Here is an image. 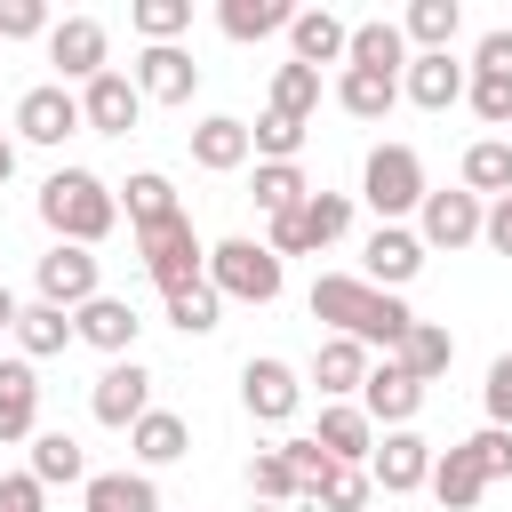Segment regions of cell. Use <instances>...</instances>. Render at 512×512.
Listing matches in <instances>:
<instances>
[{
	"label": "cell",
	"instance_id": "277c9868",
	"mask_svg": "<svg viewBox=\"0 0 512 512\" xmlns=\"http://www.w3.org/2000/svg\"><path fill=\"white\" fill-rule=\"evenodd\" d=\"M424 160L408 152V144H376L368 160H360V200L376 208V224H400V216H416L424 208Z\"/></svg>",
	"mask_w": 512,
	"mask_h": 512
},
{
	"label": "cell",
	"instance_id": "4fadbf2b",
	"mask_svg": "<svg viewBox=\"0 0 512 512\" xmlns=\"http://www.w3.org/2000/svg\"><path fill=\"white\" fill-rule=\"evenodd\" d=\"M424 256H432V248H424V240H416L408 224H376V232H368V248H360V280H368V288H392V296H400V288H408V280L424 272Z\"/></svg>",
	"mask_w": 512,
	"mask_h": 512
},
{
	"label": "cell",
	"instance_id": "d6a6232c",
	"mask_svg": "<svg viewBox=\"0 0 512 512\" xmlns=\"http://www.w3.org/2000/svg\"><path fill=\"white\" fill-rule=\"evenodd\" d=\"M216 24H224V40H272V32H288L296 24V8L288 0H216Z\"/></svg>",
	"mask_w": 512,
	"mask_h": 512
},
{
	"label": "cell",
	"instance_id": "d4e9b609",
	"mask_svg": "<svg viewBox=\"0 0 512 512\" xmlns=\"http://www.w3.org/2000/svg\"><path fill=\"white\" fill-rule=\"evenodd\" d=\"M312 440H320L336 464H368V456H376V424H368V408H352V400H328Z\"/></svg>",
	"mask_w": 512,
	"mask_h": 512
},
{
	"label": "cell",
	"instance_id": "5b68a950",
	"mask_svg": "<svg viewBox=\"0 0 512 512\" xmlns=\"http://www.w3.org/2000/svg\"><path fill=\"white\" fill-rule=\"evenodd\" d=\"M136 256H144V280H152L160 296L208 280V240L192 232V216H176V224H160V232H136Z\"/></svg>",
	"mask_w": 512,
	"mask_h": 512
},
{
	"label": "cell",
	"instance_id": "9a60e30c",
	"mask_svg": "<svg viewBox=\"0 0 512 512\" xmlns=\"http://www.w3.org/2000/svg\"><path fill=\"white\" fill-rule=\"evenodd\" d=\"M432 456H440V448H432L416 424H408V432H384V440H376V456H368V480H376L384 496H408V488H424V480H432Z\"/></svg>",
	"mask_w": 512,
	"mask_h": 512
},
{
	"label": "cell",
	"instance_id": "ffe728a7",
	"mask_svg": "<svg viewBox=\"0 0 512 512\" xmlns=\"http://www.w3.org/2000/svg\"><path fill=\"white\" fill-rule=\"evenodd\" d=\"M288 48H296V64H344L352 56V24L336 16V8H296V24H288Z\"/></svg>",
	"mask_w": 512,
	"mask_h": 512
},
{
	"label": "cell",
	"instance_id": "e0dca14e",
	"mask_svg": "<svg viewBox=\"0 0 512 512\" xmlns=\"http://www.w3.org/2000/svg\"><path fill=\"white\" fill-rule=\"evenodd\" d=\"M464 88H472V64H456V56H408V72H400V96L416 112H448V104H464Z\"/></svg>",
	"mask_w": 512,
	"mask_h": 512
},
{
	"label": "cell",
	"instance_id": "4dcf8cb0",
	"mask_svg": "<svg viewBox=\"0 0 512 512\" xmlns=\"http://www.w3.org/2000/svg\"><path fill=\"white\" fill-rule=\"evenodd\" d=\"M184 448H192V424H184L176 408H152V416H144V424L128 432V456H136L144 472H160V464H176Z\"/></svg>",
	"mask_w": 512,
	"mask_h": 512
},
{
	"label": "cell",
	"instance_id": "f6af8a7d",
	"mask_svg": "<svg viewBox=\"0 0 512 512\" xmlns=\"http://www.w3.org/2000/svg\"><path fill=\"white\" fill-rule=\"evenodd\" d=\"M368 488H376V480H368V464H336V472H328V488L312 496V512H360V504H368Z\"/></svg>",
	"mask_w": 512,
	"mask_h": 512
},
{
	"label": "cell",
	"instance_id": "74e56055",
	"mask_svg": "<svg viewBox=\"0 0 512 512\" xmlns=\"http://www.w3.org/2000/svg\"><path fill=\"white\" fill-rule=\"evenodd\" d=\"M296 224H304V248H312V256L336 248V240L352 232V192H312V200L296 208Z\"/></svg>",
	"mask_w": 512,
	"mask_h": 512
},
{
	"label": "cell",
	"instance_id": "cb8c5ba5",
	"mask_svg": "<svg viewBox=\"0 0 512 512\" xmlns=\"http://www.w3.org/2000/svg\"><path fill=\"white\" fill-rule=\"evenodd\" d=\"M120 216H128V232H160V224H176L184 208H176V184H168L160 168H136V176L120 184Z\"/></svg>",
	"mask_w": 512,
	"mask_h": 512
},
{
	"label": "cell",
	"instance_id": "ba28073f",
	"mask_svg": "<svg viewBox=\"0 0 512 512\" xmlns=\"http://www.w3.org/2000/svg\"><path fill=\"white\" fill-rule=\"evenodd\" d=\"M464 104L488 120V128H512V24H496V32H480V48H472V88H464Z\"/></svg>",
	"mask_w": 512,
	"mask_h": 512
},
{
	"label": "cell",
	"instance_id": "30bf717a",
	"mask_svg": "<svg viewBox=\"0 0 512 512\" xmlns=\"http://www.w3.org/2000/svg\"><path fill=\"white\" fill-rule=\"evenodd\" d=\"M48 64H56L64 88H72V80L88 88L96 72H112V32H104L96 16H64V24L48 32Z\"/></svg>",
	"mask_w": 512,
	"mask_h": 512
},
{
	"label": "cell",
	"instance_id": "4316f807",
	"mask_svg": "<svg viewBox=\"0 0 512 512\" xmlns=\"http://www.w3.org/2000/svg\"><path fill=\"white\" fill-rule=\"evenodd\" d=\"M456 176H464L472 200H504V192H512V136H472Z\"/></svg>",
	"mask_w": 512,
	"mask_h": 512
},
{
	"label": "cell",
	"instance_id": "83f0119b",
	"mask_svg": "<svg viewBox=\"0 0 512 512\" xmlns=\"http://www.w3.org/2000/svg\"><path fill=\"white\" fill-rule=\"evenodd\" d=\"M80 512H160V488L152 472H88Z\"/></svg>",
	"mask_w": 512,
	"mask_h": 512
},
{
	"label": "cell",
	"instance_id": "ab89813d",
	"mask_svg": "<svg viewBox=\"0 0 512 512\" xmlns=\"http://www.w3.org/2000/svg\"><path fill=\"white\" fill-rule=\"evenodd\" d=\"M272 112L312 120V112H320V72H312V64H280V72H272Z\"/></svg>",
	"mask_w": 512,
	"mask_h": 512
},
{
	"label": "cell",
	"instance_id": "b9f144b4",
	"mask_svg": "<svg viewBox=\"0 0 512 512\" xmlns=\"http://www.w3.org/2000/svg\"><path fill=\"white\" fill-rule=\"evenodd\" d=\"M248 496H256V504H304V488H296V472H288L280 448H256V464H248Z\"/></svg>",
	"mask_w": 512,
	"mask_h": 512
},
{
	"label": "cell",
	"instance_id": "7a4b0ae2",
	"mask_svg": "<svg viewBox=\"0 0 512 512\" xmlns=\"http://www.w3.org/2000/svg\"><path fill=\"white\" fill-rule=\"evenodd\" d=\"M40 224L72 248H104L120 224V184H104L96 168H56L40 184Z\"/></svg>",
	"mask_w": 512,
	"mask_h": 512
},
{
	"label": "cell",
	"instance_id": "f35d334b",
	"mask_svg": "<svg viewBox=\"0 0 512 512\" xmlns=\"http://www.w3.org/2000/svg\"><path fill=\"white\" fill-rule=\"evenodd\" d=\"M128 24H136V40H144V48H176V40L192 32V0H136V8H128Z\"/></svg>",
	"mask_w": 512,
	"mask_h": 512
},
{
	"label": "cell",
	"instance_id": "f546056e",
	"mask_svg": "<svg viewBox=\"0 0 512 512\" xmlns=\"http://www.w3.org/2000/svg\"><path fill=\"white\" fill-rule=\"evenodd\" d=\"M392 360H400V368H408V376H416V384L432 392V384H440V376L456 368V336H448L440 320H416V328H408V344H400Z\"/></svg>",
	"mask_w": 512,
	"mask_h": 512
},
{
	"label": "cell",
	"instance_id": "7bdbcfd3",
	"mask_svg": "<svg viewBox=\"0 0 512 512\" xmlns=\"http://www.w3.org/2000/svg\"><path fill=\"white\" fill-rule=\"evenodd\" d=\"M280 456H288V472H296V488H304V504L328 488V472H336V456L312 440V432H296V440H280Z\"/></svg>",
	"mask_w": 512,
	"mask_h": 512
},
{
	"label": "cell",
	"instance_id": "5bb4252c",
	"mask_svg": "<svg viewBox=\"0 0 512 512\" xmlns=\"http://www.w3.org/2000/svg\"><path fill=\"white\" fill-rule=\"evenodd\" d=\"M360 408H368V424L408 432V424L424 416V384H416L400 360H376V368H368V384H360Z\"/></svg>",
	"mask_w": 512,
	"mask_h": 512
},
{
	"label": "cell",
	"instance_id": "e575fe53",
	"mask_svg": "<svg viewBox=\"0 0 512 512\" xmlns=\"http://www.w3.org/2000/svg\"><path fill=\"white\" fill-rule=\"evenodd\" d=\"M336 104H344L352 120H384V112L400 104V80H392V72H360V64H344V72H336Z\"/></svg>",
	"mask_w": 512,
	"mask_h": 512
},
{
	"label": "cell",
	"instance_id": "f5cc1de1",
	"mask_svg": "<svg viewBox=\"0 0 512 512\" xmlns=\"http://www.w3.org/2000/svg\"><path fill=\"white\" fill-rule=\"evenodd\" d=\"M8 176H16V144L0 136V184H8Z\"/></svg>",
	"mask_w": 512,
	"mask_h": 512
},
{
	"label": "cell",
	"instance_id": "8d00e7d4",
	"mask_svg": "<svg viewBox=\"0 0 512 512\" xmlns=\"http://www.w3.org/2000/svg\"><path fill=\"white\" fill-rule=\"evenodd\" d=\"M248 200H256L264 216H288V208H304V200H312V184H304V168H296V160H256Z\"/></svg>",
	"mask_w": 512,
	"mask_h": 512
},
{
	"label": "cell",
	"instance_id": "2e32d148",
	"mask_svg": "<svg viewBox=\"0 0 512 512\" xmlns=\"http://www.w3.org/2000/svg\"><path fill=\"white\" fill-rule=\"evenodd\" d=\"M80 120H88L96 136H128V128L144 120V88H136V72H96V80L80 88Z\"/></svg>",
	"mask_w": 512,
	"mask_h": 512
},
{
	"label": "cell",
	"instance_id": "484cf974",
	"mask_svg": "<svg viewBox=\"0 0 512 512\" xmlns=\"http://www.w3.org/2000/svg\"><path fill=\"white\" fill-rule=\"evenodd\" d=\"M368 368H376V360H368V344H352V336H328V344L312 352V384H320L328 400H352V392L368 384Z\"/></svg>",
	"mask_w": 512,
	"mask_h": 512
},
{
	"label": "cell",
	"instance_id": "f1b7e54d",
	"mask_svg": "<svg viewBox=\"0 0 512 512\" xmlns=\"http://www.w3.org/2000/svg\"><path fill=\"white\" fill-rule=\"evenodd\" d=\"M344 64H360V72H408V32L392 24V16H368V24H352V56Z\"/></svg>",
	"mask_w": 512,
	"mask_h": 512
},
{
	"label": "cell",
	"instance_id": "8fae6325",
	"mask_svg": "<svg viewBox=\"0 0 512 512\" xmlns=\"http://www.w3.org/2000/svg\"><path fill=\"white\" fill-rule=\"evenodd\" d=\"M488 232V200H472L464 184L456 192H424V208H416V240L424 248H472Z\"/></svg>",
	"mask_w": 512,
	"mask_h": 512
},
{
	"label": "cell",
	"instance_id": "d6986e66",
	"mask_svg": "<svg viewBox=\"0 0 512 512\" xmlns=\"http://www.w3.org/2000/svg\"><path fill=\"white\" fill-rule=\"evenodd\" d=\"M72 328H80V344H96L104 360H128L144 320H136V304H128V296H96V304H80V312H72Z\"/></svg>",
	"mask_w": 512,
	"mask_h": 512
},
{
	"label": "cell",
	"instance_id": "681fc988",
	"mask_svg": "<svg viewBox=\"0 0 512 512\" xmlns=\"http://www.w3.org/2000/svg\"><path fill=\"white\" fill-rule=\"evenodd\" d=\"M0 512H48V488L32 472H0Z\"/></svg>",
	"mask_w": 512,
	"mask_h": 512
},
{
	"label": "cell",
	"instance_id": "ee69618b",
	"mask_svg": "<svg viewBox=\"0 0 512 512\" xmlns=\"http://www.w3.org/2000/svg\"><path fill=\"white\" fill-rule=\"evenodd\" d=\"M248 136H256V160H296V152H304V120H288V112H272V104L256 112Z\"/></svg>",
	"mask_w": 512,
	"mask_h": 512
},
{
	"label": "cell",
	"instance_id": "7402d4cb",
	"mask_svg": "<svg viewBox=\"0 0 512 512\" xmlns=\"http://www.w3.org/2000/svg\"><path fill=\"white\" fill-rule=\"evenodd\" d=\"M40 432V368L32 360H0V448Z\"/></svg>",
	"mask_w": 512,
	"mask_h": 512
},
{
	"label": "cell",
	"instance_id": "f907efd6",
	"mask_svg": "<svg viewBox=\"0 0 512 512\" xmlns=\"http://www.w3.org/2000/svg\"><path fill=\"white\" fill-rule=\"evenodd\" d=\"M480 240H488L496 256H512V192H504V200H488V232H480Z\"/></svg>",
	"mask_w": 512,
	"mask_h": 512
},
{
	"label": "cell",
	"instance_id": "6da1fadb",
	"mask_svg": "<svg viewBox=\"0 0 512 512\" xmlns=\"http://www.w3.org/2000/svg\"><path fill=\"white\" fill-rule=\"evenodd\" d=\"M312 320H328L336 336H352V344H384V360L408 344V328H416V312L392 296V288H368L360 272H320L312 280Z\"/></svg>",
	"mask_w": 512,
	"mask_h": 512
},
{
	"label": "cell",
	"instance_id": "60d3db41",
	"mask_svg": "<svg viewBox=\"0 0 512 512\" xmlns=\"http://www.w3.org/2000/svg\"><path fill=\"white\" fill-rule=\"evenodd\" d=\"M160 304H168V328H184V336H208L216 312H224V296H216L208 280H192V288H176V296H160Z\"/></svg>",
	"mask_w": 512,
	"mask_h": 512
},
{
	"label": "cell",
	"instance_id": "3957f363",
	"mask_svg": "<svg viewBox=\"0 0 512 512\" xmlns=\"http://www.w3.org/2000/svg\"><path fill=\"white\" fill-rule=\"evenodd\" d=\"M280 280H288V264H280L264 240H248V232H232V240L208 248V288H216L224 304H272Z\"/></svg>",
	"mask_w": 512,
	"mask_h": 512
},
{
	"label": "cell",
	"instance_id": "603a6c76",
	"mask_svg": "<svg viewBox=\"0 0 512 512\" xmlns=\"http://www.w3.org/2000/svg\"><path fill=\"white\" fill-rule=\"evenodd\" d=\"M424 488H432V504H440V512H472V504L488 496V472H480V464H472V448L456 440V448H440V456H432V480H424Z\"/></svg>",
	"mask_w": 512,
	"mask_h": 512
},
{
	"label": "cell",
	"instance_id": "816d5d0a",
	"mask_svg": "<svg viewBox=\"0 0 512 512\" xmlns=\"http://www.w3.org/2000/svg\"><path fill=\"white\" fill-rule=\"evenodd\" d=\"M16 320H24V304H16V288L0 280V328H16Z\"/></svg>",
	"mask_w": 512,
	"mask_h": 512
},
{
	"label": "cell",
	"instance_id": "1f68e13d",
	"mask_svg": "<svg viewBox=\"0 0 512 512\" xmlns=\"http://www.w3.org/2000/svg\"><path fill=\"white\" fill-rule=\"evenodd\" d=\"M32 480L40 488H88V448L72 432H32Z\"/></svg>",
	"mask_w": 512,
	"mask_h": 512
},
{
	"label": "cell",
	"instance_id": "7c38bea8",
	"mask_svg": "<svg viewBox=\"0 0 512 512\" xmlns=\"http://www.w3.org/2000/svg\"><path fill=\"white\" fill-rule=\"evenodd\" d=\"M88 120H80V96L64 88V80H40V88H24L16 96V136L24 144H64V136H80Z\"/></svg>",
	"mask_w": 512,
	"mask_h": 512
},
{
	"label": "cell",
	"instance_id": "836d02e7",
	"mask_svg": "<svg viewBox=\"0 0 512 512\" xmlns=\"http://www.w3.org/2000/svg\"><path fill=\"white\" fill-rule=\"evenodd\" d=\"M400 32H408V48H416V56H448V40L464 32V8H456V0H408Z\"/></svg>",
	"mask_w": 512,
	"mask_h": 512
},
{
	"label": "cell",
	"instance_id": "c3c4849f",
	"mask_svg": "<svg viewBox=\"0 0 512 512\" xmlns=\"http://www.w3.org/2000/svg\"><path fill=\"white\" fill-rule=\"evenodd\" d=\"M480 408H488V424H504V432H512V352H496V360H488Z\"/></svg>",
	"mask_w": 512,
	"mask_h": 512
},
{
	"label": "cell",
	"instance_id": "bcb514c9",
	"mask_svg": "<svg viewBox=\"0 0 512 512\" xmlns=\"http://www.w3.org/2000/svg\"><path fill=\"white\" fill-rule=\"evenodd\" d=\"M48 32H56V16L40 0H0V48L8 40H48Z\"/></svg>",
	"mask_w": 512,
	"mask_h": 512
},
{
	"label": "cell",
	"instance_id": "ac0fdd59",
	"mask_svg": "<svg viewBox=\"0 0 512 512\" xmlns=\"http://www.w3.org/2000/svg\"><path fill=\"white\" fill-rule=\"evenodd\" d=\"M256 160V136H248V120H232V112H208L200 128H192V168H208V176H232V168H248Z\"/></svg>",
	"mask_w": 512,
	"mask_h": 512
},
{
	"label": "cell",
	"instance_id": "8992f818",
	"mask_svg": "<svg viewBox=\"0 0 512 512\" xmlns=\"http://www.w3.org/2000/svg\"><path fill=\"white\" fill-rule=\"evenodd\" d=\"M88 416L104 424V432H136L144 416H152V368L128 352V360H104V376L88 384Z\"/></svg>",
	"mask_w": 512,
	"mask_h": 512
},
{
	"label": "cell",
	"instance_id": "44dd1931",
	"mask_svg": "<svg viewBox=\"0 0 512 512\" xmlns=\"http://www.w3.org/2000/svg\"><path fill=\"white\" fill-rule=\"evenodd\" d=\"M136 88H144V104H192V88H200L192 48H144L136 56Z\"/></svg>",
	"mask_w": 512,
	"mask_h": 512
},
{
	"label": "cell",
	"instance_id": "52a82bcc",
	"mask_svg": "<svg viewBox=\"0 0 512 512\" xmlns=\"http://www.w3.org/2000/svg\"><path fill=\"white\" fill-rule=\"evenodd\" d=\"M32 288H40V304H56V312H80V304H96V296H104V264H96V248H72V240H56V248L32 264Z\"/></svg>",
	"mask_w": 512,
	"mask_h": 512
},
{
	"label": "cell",
	"instance_id": "d590c367",
	"mask_svg": "<svg viewBox=\"0 0 512 512\" xmlns=\"http://www.w3.org/2000/svg\"><path fill=\"white\" fill-rule=\"evenodd\" d=\"M16 344H24V360H56L64 344H80V328H72V312H56V304H24V320H16Z\"/></svg>",
	"mask_w": 512,
	"mask_h": 512
},
{
	"label": "cell",
	"instance_id": "9c48e42d",
	"mask_svg": "<svg viewBox=\"0 0 512 512\" xmlns=\"http://www.w3.org/2000/svg\"><path fill=\"white\" fill-rule=\"evenodd\" d=\"M240 408H248L256 424H288V416L304 408V376H296L280 352H256V360L240 368Z\"/></svg>",
	"mask_w": 512,
	"mask_h": 512
},
{
	"label": "cell",
	"instance_id": "7dc6e473",
	"mask_svg": "<svg viewBox=\"0 0 512 512\" xmlns=\"http://www.w3.org/2000/svg\"><path fill=\"white\" fill-rule=\"evenodd\" d=\"M464 448H472V464H480L488 480H512V432H504V424H480Z\"/></svg>",
	"mask_w": 512,
	"mask_h": 512
}]
</instances>
